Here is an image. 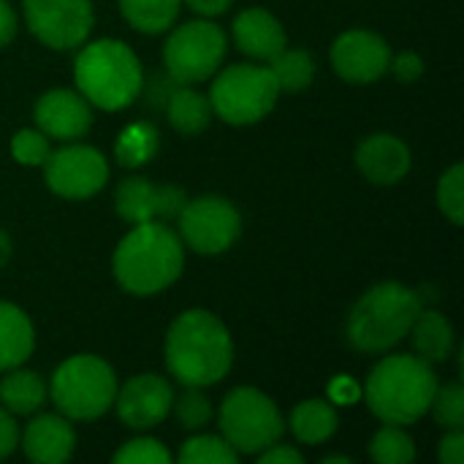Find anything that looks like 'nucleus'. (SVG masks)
Here are the masks:
<instances>
[{
    "label": "nucleus",
    "mask_w": 464,
    "mask_h": 464,
    "mask_svg": "<svg viewBox=\"0 0 464 464\" xmlns=\"http://www.w3.org/2000/svg\"><path fill=\"white\" fill-rule=\"evenodd\" d=\"M334 71L353 84H367L381 79L389 71L392 49L389 44L370 30H348L332 46Z\"/></svg>",
    "instance_id": "13"
},
{
    "label": "nucleus",
    "mask_w": 464,
    "mask_h": 464,
    "mask_svg": "<svg viewBox=\"0 0 464 464\" xmlns=\"http://www.w3.org/2000/svg\"><path fill=\"white\" fill-rule=\"evenodd\" d=\"M114 207L122 220L128 223H150V220H166L179 215L185 207V193L174 185H152L144 177H130L117 188Z\"/></svg>",
    "instance_id": "15"
},
{
    "label": "nucleus",
    "mask_w": 464,
    "mask_h": 464,
    "mask_svg": "<svg viewBox=\"0 0 464 464\" xmlns=\"http://www.w3.org/2000/svg\"><path fill=\"white\" fill-rule=\"evenodd\" d=\"M11 258V239L5 237V231H0V266Z\"/></svg>",
    "instance_id": "41"
},
{
    "label": "nucleus",
    "mask_w": 464,
    "mask_h": 464,
    "mask_svg": "<svg viewBox=\"0 0 464 464\" xmlns=\"http://www.w3.org/2000/svg\"><path fill=\"white\" fill-rule=\"evenodd\" d=\"M370 457L378 464H411L416 459V446L400 424H386L372 435Z\"/></svg>",
    "instance_id": "27"
},
{
    "label": "nucleus",
    "mask_w": 464,
    "mask_h": 464,
    "mask_svg": "<svg viewBox=\"0 0 464 464\" xmlns=\"http://www.w3.org/2000/svg\"><path fill=\"white\" fill-rule=\"evenodd\" d=\"M356 166L375 185H394L411 171V150L392 133L367 136L356 150Z\"/></svg>",
    "instance_id": "17"
},
{
    "label": "nucleus",
    "mask_w": 464,
    "mask_h": 464,
    "mask_svg": "<svg viewBox=\"0 0 464 464\" xmlns=\"http://www.w3.org/2000/svg\"><path fill=\"white\" fill-rule=\"evenodd\" d=\"M33 35L52 49H76L92 27L90 0H24Z\"/></svg>",
    "instance_id": "11"
},
{
    "label": "nucleus",
    "mask_w": 464,
    "mask_h": 464,
    "mask_svg": "<svg viewBox=\"0 0 464 464\" xmlns=\"http://www.w3.org/2000/svg\"><path fill=\"white\" fill-rule=\"evenodd\" d=\"M46 400V386L41 381V375L35 372H11L0 381V402L5 411L16 413V416H27L35 413Z\"/></svg>",
    "instance_id": "23"
},
{
    "label": "nucleus",
    "mask_w": 464,
    "mask_h": 464,
    "mask_svg": "<svg viewBox=\"0 0 464 464\" xmlns=\"http://www.w3.org/2000/svg\"><path fill=\"white\" fill-rule=\"evenodd\" d=\"M226 57V33L209 22L196 19L182 27H177L163 49L166 71L174 82L196 84L218 73L220 63Z\"/></svg>",
    "instance_id": "9"
},
{
    "label": "nucleus",
    "mask_w": 464,
    "mask_h": 464,
    "mask_svg": "<svg viewBox=\"0 0 464 464\" xmlns=\"http://www.w3.org/2000/svg\"><path fill=\"white\" fill-rule=\"evenodd\" d=\"M117 397L111 367L90 353L63 362L52 378V400L68 421H92L103 416Z\"/></svg>",
    "instance_id": "6"
},
{
    "label": "nucleus",
    "mask_w": 464,
    "mask_h": 464,
    "mask_svg": "<svg viewBox=\"0 0 464 464\" xmlns=\"http://www.w3.org/2000/svg\"><path fill=\"white\" fill-rule=\"evenodd\" d=\"M438 207L443 209V215L454 223L462 226L464 218V169L462 163L451 166L438 185Z\"/></svg>",
    "instance_id": "30"
},
{
    "label": "nucleus",
    "mask_w": 464,
    "mask_h": 464,
    "mask_svg": "<svg viewBox=\"0 0 464 464\" xmlns=\"http://www.w3.org/2000/svg\"><path fill=\"white\" fill-rule=\"evenodd\" d=\"M114 277L136 296H152L166 291L185 266V250L179 234L160 220L136 223L133 231L114 250Z\"/></svg>",
    "instance_id": "2"
},
{
    "label": "nucleus",
    "mask_w": 464,
    "mask_h": 464,
    "mask_svg": "<svg viewBox=\"0 0 464 464\" xmlns=\"http://www.w3.org/2000/svg\"><path fill=\"white\" fill-rule=\"evenodd\" d=\"M438 457L443 464H462L464 462V432L462 430H451L438 449Z\"/></svg>",
    "instance_id": "35"
},
{
    "label": "nucleus",
    "mask_w": 464,
    "mask_h": 464,
    "mask_svg": "<svg viewBox=\"0 0 464 464\" xmlns=\"http://www.w3.org/2000/svg\"><path fill=\"white\" fill-rule=\"evenodd\" d=\"M22 449L27 454V459L38 464H63L76 446V435L73 427L68 424L65 416H35L22 435Z\"/></svg>",
    "instance_id": "18"
},
{
    "label": "nucleus",
    "mask_w": 464,
    "mask_h": 464,
    "mask_svg": "<svg viewBox=\"0 0 464 464\" xmlns=\"http://www.w3.org/2000/svg\"><path fill=\"white\" fill-rule=\"evenodd\" d=\"M237 459L239 454L231 443L218 435H196L179 451V462L185 464H237Z\"/></svg>",
    "instance_id": "28"
},
{
    "label": "nucleus",
    "mask_w": 464,
    "mask_h": 464,
    "mask_svg": "<svg viewBox=\"0 0 464 464\" xmlns=\"http://www.w3.org/2000/svg\"><path fill=\"white\" fill-rule=\"evenodd\" d=\"M16 443H19V430L11 421L8 411L0 408V459H5L16 449Z\"/></svg>",
    "instance_id": "38"
},
{
    "label": "nucleus",
    "mask_w": 464,
    "mask_h": 464,
    "mask_svg": "<svg viewBox=\"0 0 464 464\" xmlns=\"http://www.w3.org/2000/svg\"><path fill=\"white\" fill-rule=\"evenodd\" d=\"M234 38L237 46L253 57V60H264L269 63L272 57H277L285 49V30L283 24L264 8H245L237 19H234Z\"/></svg>",
    "instance_id": "19"
},
{
    "label": "nucleus",
    "mask_w": 464,
    "mask_h": 464,
    "mask_svg": "<svg viewBox=\"0 0 464 464\" xmlns=\"http://www.w3.org/2000/svg\"><path fill=\"white\" fill-rule=\"evenodd\" d=\"M171 408L177 413V421L185 430H201V427H207L212 421V405H209V400L198 389H190L188 394L174 400Z\"/></svg>",
    "instance_id": "32"
},
{
    "label": "nucleus",
    "mask_w": 464,
    "mask_h": 464,
    "mask_svg": "<svg viewBox=\"0 0 464 464\" xmlns=\"http://www.w3.org/2000/svg\"><path fill=\"white\" fill-rule=\"evenodd\" d=\"M182 0H120L122 16L141 33H163L174 24Z\"/></svg>",
    "instance_id": "25"
},
{
    "label": "nucleus",
    "mask_w": 464,
    "mask_h": 464,
    "mask_svg": "<svg viewBox=\"0 0 464 464\" xmlns=\"http://www.w3.org/2000/svg\"><path fill=\"white\" fill-rule=\"evenodd\" d=\"M291 430L302 443H324L337 432V413L324 400H307L291 413Z\"/></svg>",
    "instance_id": "24"
},
{
    "label": "nucleus",
    "mask_w": 464,
    "mask_h": 464,
    "mask_svg": "<svg viewBox=\"0 0 464 464\" xmlns=\"http://www.w3.org/2000/svg\"><path fill=\"white\" fill-rule=\"evenodd\" d=\"M35 348L30 318L8 302H0V372L19 367Z\"/></svg>",
    "instance_id": "20"
},
{
    "label": "nucleus",
    "mask_w": 464,
    "mask_h": 464,
    "mask_svg": "<svg viewBox=\"0 0 464 464\" xmlns=\"http://www.w3.org/2000/svg\"><path fill=\"white\" fill-rule=\"evenodd\" d=\"M411 334H413L416 351L430 364L446 362L454 348V329H451L449 318L435 310H421L411 326Z\"/></svg>",
    "instance_id": "21"
},
{
    "label": "nucleus",
    "mask_w": 464,
    "mask_h": 464,
    "mask_svg": "<svg viewBox=\"0 0 464 464\" xmlns=\"http://www.w3.org/2000/svg\"><path fill=\"white\" fill-rule=\"evenodd\" d=\"M14 35H16V14L5 0H0V46H5Z\"/></svg>",
    "instance_id": "39"
},
{
    "label": "nucleus",
    "mask_w": 464,
    "mask_h": 464,
    "mask_svg": "<svg viewBox=\"0 0 464 464\" xmlns=\"http://www.w3.org/2000/svg\"><path fill=\"white\" fill-rule=\"evenodd\" d=\"M421 299L413 288L400 283H381L370 288L348 315V343L364 353L394 348L411 334Z\"/></svg>",
    "instance_id": "4"
},
{
    "label": "nucleus",
    "mask_w": 464,
    "mask_h": 464,
    "mask_svg": "<svg viewBox=\"0 0 464 464\" xmlns=\"http://www.w3.org/2000/svg\"><path fill=\"white\" fill-rule=\"evenodd\" d=\"M185 3L201 16H218L231 5V0H185Z\"/></svg>",
    "instance_id": "40"
},
{
    "label": "nucleus",
    "mask_w": 464,
    "mask_h": 464,
    "mask_svg": "<svg viewBox=\"0 0 464 464\" xmlns=\"http://www.w3.org/2000/svg\"><path fill=\"white\" fill-rule=\"evenodd\" d=\"M234 362V343L220 318L207 310L182 313L166 334L169 372L188 389H204L226 378Z\"/></svg>",
    "instance_id": "1"
},
{
    "label": "nucleus",
    "mask_w": 464,
    "mask_h": 464,
    "mask_svg": "<svg viewBox=\"0 0 464 464\" xmlns=\"http://www.w3.org/2000/svg\"><path fill=\"white\" fill-rule=\"evenodd\" d=\"M269 71L280 87V92H299L315 76V63L304 49H283L277 57L269 60Z\"/></svg>",
    "instance_id": "26"
},
{
    "label": "nucleus",
    "mask_w": 464,
    "mask_h": 464,
    "mask_svg": "<svg viewBox=\"0 0 464 464\" xmlns=\"http://www.w3.org/2000/svg\"><path fill=\"white\" fill-rule=\"evenodd\" d=\"M117 413L125 427L130 430H152L158 427L174 405V392L160 375H136L130 378L120 394L114 397Z\"/></svg>",
    "instance_id": "14"
},
{
    "label": "nucleus",
    "mask_w": 464,
    "mask_h": 464,
    "mask_svg": "<svg viewBox=\"0 0 464 464\" xmlns=\"http://www.w3.org/2000/svg\"><path fill=\"white\" fill-rule=\"evenodd\" d=\"M166 111H169V122L179 130V133H201L209 120H212V103L207 95L196 92V90H188V87H179L169 95V103H166Z\"/></svg>",
    "instance_id": "22"
},
{
    "label": "nucleus",
    "mask_w": 464,
    "mask_h": 464,
    "mask_svg": "<svg viewBox=\"0 0 464 464\" xmlns=\"http://www.w3.org/2000/svg\"><path fill=\"white\" fill-rule=\"evenodd\" d=\"M114 462L122 464H169L171 462V454L152 438H139V440H130L125 443L117 454H114Z\"/></svg>",
    "instance_id": "34"
},
{
    "label": "nucleus",
    "mask_w": 464,
    "mask_h": 464,
    "mask_svg": "<svg viewBox=\"0 0 464 464\" xmlns=\"http://www.w3.org/2000/svg\"><path fill=\"white\" fill-rule=\"evenodd\" d=\"M155 150H158V133L147 122L130 125L120 136V141H117V158L125 166H141V163H147L155 155Z\"/></svg>",
    "instance_id": "29"
},
{
    "label": "nucleus",
    "mask_w": 464,
    "mask_h": 464,
    "mask_svg": "<svg viewBox=\"0 0 464 464\" xmlns=\"http://www.w3.org/2000/svg\"><path fill=\"white\" fill-rule=\"evenodd\" d=\"M223 438L237 454H261L283 438V416L277 405L258 389H234L218 416Z\"/></svg>",
    "instance_id": "8"
},
{
    "label": "nucleus",
    "mask_w": 464,
    "mask_h": 464,
    "mask_svg": "<svg viewBox=\"0 0 464 464\" xmlns=\"http://www.w3.org/2000/svg\"><path fill=\"white\" fill-rule=\"evenodd\" d=\"M44 174L49 190L63 198H90L109 179L106 158L84 144H71L57 152H49L44 160Z\"/></svg>",
    "instance_id": "12"
},
{
    "label": "nucleus",
    "mask_w": 464,
    "mask_h": 464,
    "mask_svg": "<svg viewBox=\"0 0 464 464\" xmlns=\"http://www.w3.org/2000/svg\"><path fill=\"white\" fill-rule=\"evenodd\" d=\"M261 464H302L304 462V457L296 451V449H291V446H269V449H264L261 451Z\"/></svg>",
    "instance_id": "37"
},
{
    "label": "nucleus",
    "mask_w": 464,
    "mask_h": 464,
    "mask_svg": "<svg viewBox=\"0 0 464 464\" xmlns=\"http://www.w3.org/2000/svg\"><path fill=\"white\" fill-rule=\"evenodd\" d=\"M430 411L435 413V421L446 430H462L464 427V389L459 383L438 386Z\"/></svg>",
    "instance_id": "31"
},
{
    "label": "nucleus",
    "mask_w": 464,
    "mask_h": 464,
    "mask_svg": "<svg viewBox=\"0 0 464 464\" xmlns=\"http://www.w3.org/2000/svg\"><path fill=\"white\" fill-rule=\"evenodd\" d=\"M177 218H179V239L204 256H218L228 250L242 231L239 212L234 209L231 201L220 196H201L185 201Z\"/></svg>",
    "instance_id": "10"
},
{
    "label": "nucleus",
    "mask_w": 464,
    "mask_h": 464,
    "mask_svg": "<svg viewBox=\"0 0 464 464\" xmlns=\"http://www.w3.org/2000/svg\"><path fill=\"white\" fill-rule=\"evenodd\" d=\"M438 392V378L432 364L421 356H386L370 372L364 386V400L370 411L386 424H413L419 421Z\"/></svg>",
    "instance_id": "3"
},
{
    "label": "nucleus",
    "mask_w": 464,
    "mask_h": 464,
    "mask_svg": "<svg viewBox=\"0 0 464 464\" xmlns=\"http://www.w3.org/2000/svg\"><path fill=\"white\" fill-rule=\"evenodd\" d=\"M11 152L22 166H44L52 152L49 136H44L41 130H19L11 141Z\"/></svg>",
    "instance_id": "33"
},
{
    "label": "nucleus",
    "mask_w": 464,
    "mask_h": 464,
    "mask_svg": "<svg viewBox=\"0 0 464 464\" xmlns=\"http://www.w3.org/2000/svg\"><path fill=\"white\" fill-rule=\"evenodd\" d=\"M76 87L98 109L117 111L136 101L141 90V63L133 49L114 38L84 46L76 57Z\"/></svg>",
    "instance_id": "5"
},
{
    "label": "nucleus",
    "mask_w": 464,
    "mask_h": 464,
    "mask_svg": "<svg viewBox=\"0 0 464 464\" xmlns=\"http://www.w3.org/2000/svg\"><path fill=\"white\" fill-rule=\"evenodd\" d=\"M280 87L264 65H231L218 73L209 90L212 111L231 125H253L277 103Z\"/></svg>",
    "instance_id": "7"
},
{
    "label": "nucleus",
    "mask_w": 464,
    "mask_h": 464,
    "mask_svg": "<svg viewBox=\"0 0 464 464\" xmlns=\"http://www.w3.org/2000/svg\"><path fill=\"white\" fill-rule=\"evenodd\" d=\"M324 462H326V464H334V462H351V459H348V457H326Z\"/></svg>",
    "instance_id": "42"
},
{
    "label": "nucleus",
    "mask_w": 464,
    "mask_h": 464,
    "mask_svg": "<svg viewBox=\"0 0 464 464\" xmlns=\"http://www.w3.org/2000/svg\"><path fill=\"white\" fill-rule=\"evenodd\" d=\"M392 68H394V73H397V79H402V82H413V79H419L421 73H424V63H421V57L416 54V52H402L394 63H389Z\"/></svg>",
    "instance_id": "36"
},
{
    "label": "nucleus",
    "mask_w": 464,
    "mask_h": 464,
    "mask_svg": "<svg viewBox=\"0 0 464 464\" xmlns=\"http://www.w3.org/2000/svg\"><path fill=\"white\" fill-rule=\"evenodd\" d=\"M35 122L44 136L57 141H73L90 130V101L73 90H49L35 103Z\"/></svg>",
    "instance_id": "16"
}]
</instances>
